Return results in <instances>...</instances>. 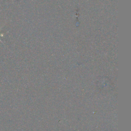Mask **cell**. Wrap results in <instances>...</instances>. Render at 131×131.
I'll return each mask as SVG.
<instances>
[{
	"label": "cell",
	"instance_id": "obj_1",
	"mask_svg": "<svg viewBox=\"0 0 131 131\" xmlns=\"http://www.w3.org/2000/svg\"><path fill=\"white\" fill-rule=\"evenodd\" d=\"M3 35H4L3 34H0V36H3ZM0 41H1L2 43H3V42L2 41V40H1V39H0Z\"/></svg>",
	"mask_w": 131,
	"mask_h": 131
},
{
	"label": "cell",
	"instance_id": "obj_2",
	"mask_svg": "<svg viewBox=\"0 0 131 131\" xmlns=\"http://www.w3.org/2000/svg\"><path fill=\"white\" fill-rule=\"evenodd\" d=\"M1 28H0V30H1Z\"/></svg>",
	"mask_w": 131,
	"mask_h": 131
}]
</instances>
